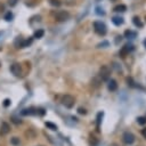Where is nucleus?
I'll return each instance as SVG.
<instances>
[{"mask_svg":"<svg viewBox=\"0 0 146 146\" xmlns=\"http://www.w3.org/2000/svg\"><path fill=\"white\" fill-rule=\"evenodd\" d=\"M111 1H116V0H111Z\"/></svg>","mask_w":146,"mask_h":146,"instance_id":"obj_36","label":"nucleus"},{"mask_svg":"<svg viewBox=\"0 0 146 146\" xmlns=\"http://www.w3.org/2000/svg\"><path fill=\"white\" fill-rule=\"evenodd\" d=\"M44 124H46V127H47L48 129H50V130H54V131H56V130L58 129V128H57V125H56V124H54L52 122H46Z\"/></svg>","mask_w":146,"mask_h":146,"instance_id":"obj_20","label":"nucleus"},{"mask_svg":"<svg viewBox=\"0 0 146 146\" xmlns=\"http://www.w3.org/2000/svg\"><path fill=\"white\" fill-rule=\"evenodd\" d=\"M127 83H128V86H129V87H131V88H140V89H143L140 86L135 84L136 82L132 80V78H127Z\"/></svg>","mask_w":146,"mask_h":146,"instance_id":"obj_15","label":"nucleus"},{"mask_svg":"<svg viewBox=\"0 0 146 146\" xmlns=\"http://www.w3.org/2000/svg\"><path fill=\"white\" fill-rule=\"evenodd\" d=\"M43 34H44V31H43L42 29H38V30L34 32V38H35V39H41V38L43 36Z\"/></svg>","mask_w":146,"mask_h":146,"instance_id":"obj_17","label":"nucleus"},{"mask_svg":"<svg viewBox=\"0 0 146 146\" xmlns=\"http://www.w3.org/2000/svg\"><path fill=\"white\" fill-rule=\"evenodd\" d=\"M70 18V14L66 11V10H58L56 14H55V19L57 22H65Z\"/></svg>","mask_w":146,"mask_h":146,"instance_id":"obj_5","label":"nucleus"},{"mask_svg":"<svg viewBox=\"0 0 146 146\" xmlns=\"http://www.w3.org/2000/svg\"><path fill=\"white\" fill-rule=\"evenodd\" d=\"M9 132H10V125H9L7 122H3V123L1 124V128H0V135L6 136V135L9 133Z\"/></svg>","mask_w":146,"mask_h":146,"instance_id":"obj_10","label":"nucleus"},{"mask_svg":"<svg viewBox=\"0 0 146 146\" xmlns=\"http://www.w3.org/2000/svg\"><path fill=\"white\" fill-rule=\"evenodd\" d=\"M11 18H13V14H11L10 11H8V13L5 15V19H6L7 22H9V21H11Z\"/></svg>","mask_w":146,"mask_h":146,"instance_id":"obj_27","label":"nucleus"},{"mask_svg":"<svg viewBox=\"0 0 146 146\" xmlns=\"http://www.w3.org/2000/svg\"><path fill=\"white\" fill-rule=\"evenodd\" d=\"M46 114L44 108L40 107H26L21 111V115L27 116V115H38V116H43Z\"/></svg>","mask_w":146,"mask_h":146,"instance_id":"obj_1","label":"nucleus"},{"mask_svg":"<svg viewBox=\"0 0 146 146\" xmlns=\"http://www.w3.org/2000/svg\"><path fill=\"white\" fill-rule=\"evenodd\" d=\"M103 117H104V112H103V111L98 112V113H97V116H96V129H97V131H99V130H100L99 128H100V124H102Z\"/></svg>","mask_w":146,"mask_h":146,"instance_id":"obj_9","label":"nucleus"},{"mask_svg":"<svg viewBox=\"0 0 146 146\" xmlns=\"http://www.w3.org/2000/svg\"><path fill=\"white\" fill-rule=\"evenodd\" d=\"M132 22H133L135 26H137V27H143V23H141V21L139 19L138 16H135V17L132 18Z\"/></svg>","mask_w":146,"mask_h":146,"instance_id":"obj_18","label":"nucleus"},{"mask_svg":"<svg viewBox=\"0 0 146 146\" xmlns=\"http://www.w3.org/2000/svg\"><path fill=\"white\" fill-rule=\"evenodd\" d=\"M94 30H95V32H96L98 35H100V36H104V35L106 34V32H107L106 25H105L103 22H100V21H96V22L94 23Z\"/></svg>","mask_w":146,"mask_h":146,"instance_id":"obj_2","label":"nucleus"},{"mask_svg":"<svg viewBox=\"0 0 146 146\" xmlns=\"http://www.w3.org/2000/svg\"><path fill=\"white\" fill-rule=\"evenodd\" d=\"M144 46H145V48H146V39L144 40Z\"/></svg>","mask_w":146,"mask_h":146,"instance_id":"obj_35","label":"nucleus"},{"mask_svg":"<svg viewBox=\"0 0 146 146\" xmlns=\"http://www.w3.org/2000/svg\"><path fill=\"white\" fill-rule=\"evenodd\" d=\"M107 89H108L110 91H115V90L117 89V82H116L115 80H113V79L108 80V81H107Z\"/></svg>","mask_w":146,"mask_h":146,"instance_id":"obj_11","label":"nucleus"},{"mask_svg":"<svg viewBox=\"0 0 146 146\" xmlns=\"http://www.w3.org/2000/svg\"><path fill=\"white\" fill-rule=\"evenodd\" d=\"M78 113H79V114H81V115H86V114H87V111H86V108L79 107V108H78Z\"/></svg>","mask_w":146,"mask_h":146,"instance_id":"obj_29","label":"nucleus"},{"mask_svg":"<svg viewBox=\"0 0 146 146\" xmlns=\"http://www.w3.org/2000/svg\"><path fill=\"white\" fill-rule=\"evenodd\" d=\"M108 44H110L108 41H103V42L97 44V48H105V47H108Z\"/></svg>","mask_w":146,"mask_h":146,"instance_id":"obj_26","label":"nucleus"},{"mask_svg":"<svg viewBox=\"0 0 146 146\" xmlns=\"http://www.w3.org/2000/svg\"><path fill=\"white\" fill-rule=\"evenodd\" d=\"M10 144L14 145V146H18L19 145V138L18 137H13L10 139Z\"/></svg>","mask_w":146,"mask_h":146,"instance_id":"obj_23","label":"nucleus"},{"mask_svg":"<svg viewBox=\"0 0 146 146\" xmlns=\"http://www.w3.org/2000/svg\"><path fill=\"white\" fill-rule=\"evenodd\" d=\"M40 146H41V145H40Z\"/></svg>","mask_w":146,"mask_h":146,"instance_id":"obj_39","label":"nucleus"},{"mask_svg":"<svg viewBox=\"0 0 146 146\" xmlns=\"http://www.w3.org/2000/svg\"><path fill=\"white\" fill-rule=\"evenodd\" d=\"M97 1H99V0H97Z\"/></svg>","mask_w":146,"mask_h":146,"instance_id":"obj_38","label":"nucleus"},{"mask_svg":"<svg viewBox=\"0 0 146 146\" xmlns=\"http://www.w3.org/2000/svg\"><path fill=\"white\" fill-rule=\"evenodd\" d=\"M98 143H99V139L97 137H95L94 135L89 136V144H90V146H97Z\"/></svg>","mask_w":146,"mask_h":146,"instance_id":"obj_14","label":"nucleus"},{"mask_svg":"<svg viewBox=\"0 0 146 146\" xmlns=\"http://www.w3.org/2000/svg\"><path fill=\"white\" fill-rule=\"evenodd\" d=\"M10 104H11V100H10L9 98H6V99L3 100V106H5V107H8V106H10Z\"/></svg>","mask_w":146,"mask_h":146,"instance_id":"obj_28","label":"nucleus"},{"mask_svg":"<svg viewBox=\"0 0 146 146\" xmlns=\"http://www.w3.org/2000/svg\"><path fill=\"white\" fill-rule=\"evenodd\" d=\"M108 146H119V145H117L116 143H112V144H110Z\"/></svg>","mask_w":146,"mask_h":146,"instance_id":"obj_34","label":"nucleus"},{"mask_svg":"<svg viewBox=\"0 0 146 146\" xmlns=\"http://www.w3.org/2000/svg\"><path fill=\"white\" fill-rule=\"evenodd\" d=\"M145 19H146V16H145Z\"/></svg>","mask_w":146,"mask_h":146,"instance_id":"obj_37","label":"nucleus"},{"mask_svg":"<svg viewBox=\"0 0 146 146\" xmlns=\"http://www.w3.org/2000/svg\"><path fill=\"white\" fill-rule=\"evenodd\" d=\"M121 40H122V36H121V35H117V36H116V39H115V43L117 44V43H119Z\"/></svg>","mask_w":146,"mask_h":146,"instance_id":"obj_31","label":"nucleus"},{"mask_svg":"<svg viewBox=\"0 0 146 146\" xmlns=\"http://www.w3.org/2000/svg\"><path fill=\"white\" fill-rule=\"evenodd\" d=\"M49 3H50L51 6H54V7H59L62 2H60L59 0H49Z\"/></svg>","mask_w":146,"mask_h":146,"instance_id":"obj_24","label":"nucleus"},{"mask_svg":"<svg viewBox=\"0 0 146 146\" xmlns=\"http://www.w3.org/2000/svg\"><path fill=\"white\" fill-rule=\"evenodd\" d=\"M31 43H32V38H30V39H26V40H23L21 48H25V47H29Z\"/></svg>","mask_w":146,"mask_h":146,"instance_id":"obj_21","label":"nucleus"},{"mask_svg":"<svg viewBox=\"0 0 146 146\" xmlns=\"http://www.w3.org/2000/svg\"><path fill=\"white\" fill-rule=\"evenodd\" d=\"M141 135H143V137L146 139V128H144V129L141 130Z\"/></svg>","mask_w":146,"mask_h":146,"instance_id":"obj_33","label":"nucleus"},{"mask_svg":"<svg viewBox=\"0 0 146 146\" xmlns=\"http://www.w3.org/2000/svg\"><path fill=\"white\" fill-rule=\"evenodd\" d=\"M110 76H111V70H110V67L107 65H103L99 68V78L103 81H108L110 80Z\"/></svg>","mask_w":146,"mask_h":146,"instance_id":"obj_3","label":"nucleus"},{"mask_svg":"<svg viewBox=\"0 0 146 146\" xmlns=\"http://www.w3.org/2000/svg\"><path fill=\"white\" fill-rule=\"evenodd\" d=\"M135 49V47L131 44V43H127V44H124L122 48H121V50H120V55H121V57H125L129 52H131L132 50Z\"/></svg>","mask_w":146,"mask_h":146,"instance_id":"obj_8","label":"nucleus"},{"mask_svg":"<svg viewBox=\"0 0 146 146\" xmlns=\"http://www.w3.org/2000/svg\"><path fill=\"white\" fill-rule=\"evenodd\" d=\"M62 104L66 108H72L74 106V104H75V98L73 96H71V95H65L62 98Z\"/></svg>","mask_w":146,"mask_h":146,"instance_id":"obj_4","label":"nucleus"},{"mask_svg":"<svg viewBox=\"0 0 146 146\" xmlns=\"http://www.w3.org/2000/svg\"><path fill=\"white\" fill-rule=\"evenodd\" d=\"M135 135L133 133H131V132H129V131H125V132H123V135H122V140H123V143L125 144V145H131V144H133L135 143Z\"/></svg>","mask_w":146,"mask_h":146,"instance_id":"obj_6","label":"nucleus"},{"mask_svg":"<svg viewBox=\"0 0 146 146\" xmlns=\"http://www.w3.org/2000/svg\"><path fill=\"white\" fill-rule=\"evenodd\" d=\"M96 14H97V15H99V16H100V15H102V16H104V15H105V11H104V9H103V8L97 7V8H96Z\"/></svg>","mask_w":146,"mask_h":146,"instance_id":"obj_25","label":"nucleus"},{"mask_svg":"<svg viewBox=\"0 0 146 146\" xmlns=\"http://www.w3.org/2000/svg\"><path fill=\"white\" fill-rule=\"evenodd\" d=\"M23 40H24V39H23L22 36H17V38L15 39V41H14V44H15V47H16V48H21Z\"/></svg>","mask_w":146,"mask_h":146,"instance_id":"obj_19","label":"nucleus"},{"mask_svg":"<svg viewBox=\"0 0 146 146\" xmlns=\"http://www.w3.org/2000/svg\"><path fill=\"white\" fill-rule=\"evenodd\" d=\"M136 120H137L138 124H140V125H145L146 124V116H138Z\"/></svg>","mask_w":146,"mask_h":146,"instance_id":"obj_22","label":"nucleus"},{"mask_svg":"<svg viewBox=\"0 0 146 146\" xmlns=\"http://www.w3.org/2000/svg\"><path fill=\"white\" fill-rule=\"evenodd\" d=\"M17 2H18V0H8V5L10 7H15L17 5Z\"/></svg>","mask_w":146,"mask_h":146,"instance_id":"obj_30","label":"nucleus"},{"mask_svg":"<svg viewBox=\"0 0 146 146\" xmlns=\"http://www.w3.org/2000/svg\"><path fill=\"white\" fill-rule=\"evenodd\" d=\"M113 67H115V68H116V71H121V66L119 67V64H116V63H114V64H113Z\"/></svg>","mask_w":146,"mask_h":146,"instance_id":"obj_32","label":"nucleus"},{"mask_svg":"<svg viewBox=\"0 0 146 146\" xmlns=\"http://www.w3.org/2000/svg\"><path fill=\"white\" fill-rule=\"evenodd\" d=\"M112 22H113V24L114 25H116V26H120V25H122L123 24V18L122 17H120V16H114L113 18H112Z\"/></svg>","mask_w":146,"mask_h":146,"instance_id":"obj_13","label":"nucleus"},{"mask_svg":"<svg viewBox=\"0 0 146 146\" xmlns=\"http://www.w3.org/2000/svg\"><path fill=\"white\" fill-rule=\"evenodd\" d=\"M136 36H137V32H135V31L127 30L124 32V38H127V39H135Z\"/></svg>","mask_w":146,"mask_h":146,"instance_id":"obj_12","label":"nucleus"},{"mask_svg":"<svg viewBox=\"0 0 146 146\" xmlns=\"http://www.w3.org/2000/svg\"><path fill=\"white\" fill-rule=\"evenodd\" d=\"M125 10H127V7L124 5H117L114 7V11H116V13H123Z\"/></svg>","mask_w":146,"mask_h":146,"instance_id":"obj_16","label":"nucleus"},{"mask_svg":"<svg viewBox=\"0 0 146 146\" xmlns=\"http://www.w3.org/2000/svg\"><path fill=\"white\" fill-rule=\"evenodd\" d=\"M10 71H11V73H13L15 76H22V74H23L22 65H21L19 63H14V64L10 66Z\"/></svg>","mask_w":146,"mask_h":146,"instance_id":"obj_7","label":"nucleus"}]
</instances>
